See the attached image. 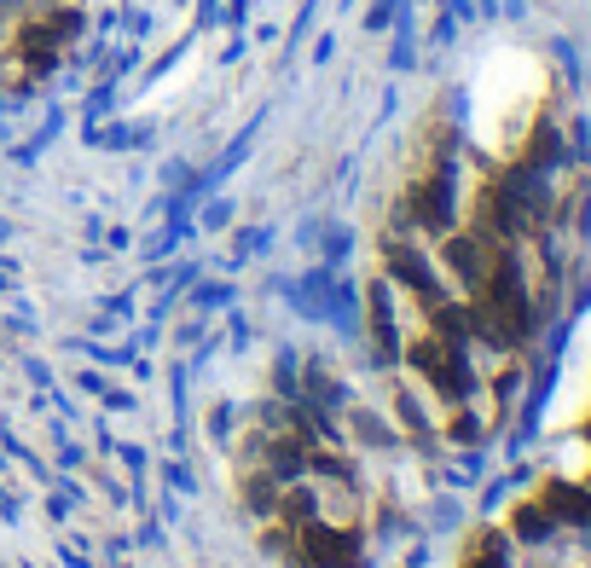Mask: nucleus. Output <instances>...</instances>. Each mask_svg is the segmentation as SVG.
<instances>
[{
	"label": "nucleus",
	"mask_w": 591,
	"mask_h": 568,
	"mask_svg": "<svg viewBox=\"0 0 591 568\" xmlns=\"http://www.w3.org/2000/svg\"><path fill=\"white\" fill-rule=\"evenodd\" d=\"M70 18V0H0V70L18 58H47Z\"/></svg>",
	"instance_id": "f257e3e1"
}]
</instances>
